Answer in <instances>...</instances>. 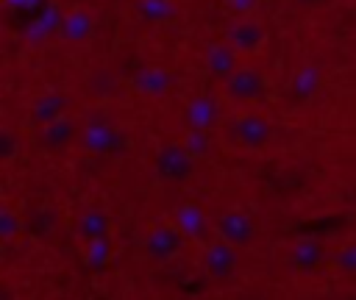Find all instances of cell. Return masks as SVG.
<instances>
[{
	"label": "cell",
	"instance_id": "obj_1",
	"mask_svg": "<svg viewBox=\"0 0 356 300\" xmlns=\"http://www.w3.org/2000/svg\"><path fill=\"white\" fill-rule=\"evenodd\" d=\"M125 131L117 125L108 108H92L81 119V133H78V147L89 156L100 158H114L125 153Z\"/></svg>",
	"mask_w": 356,
	"mask_h": 300
},
{
	"label": "cell",
	"instance_id": "obj_2",
	"mask_svg": "<svg viewBox=\"0 0 356 300\" xmlns=\"http://www.w3.org/2000/svg\"><path fill=\"white\" fill-rule=\"evenodd\" d=\"M197 158L184 147V142H164L153 156V175L161 183H184L195 175Z\"/></svg>",
	"mask_w": 356,
	"mask_h": 300
},
{
	"label": "cell",
	"instance_id": "obj_3",
	"mask_svg": "<svg viewBox=\"0 0 356 300\" xmlns=\"http://www.w3.org/2000/svg\"><path fill=\"white\" fill-rule=\"evenodd\" d=\"M170 219H172V225L186 236V242H195V244H200V247L217 236L214 219L206 214V208H203L200 203H192V200L178 203V206L170 211Z\"/></svg>",
	"mask_w": 356,
	"mask_h": 300
},
{
	"label": "cell",
	"instance_id": "obj_4",
	"mask_svg": "<svg viewBox=\"0 0 356 300\" xmlns=\"http://www.w3.org/2000/svg\"><path fill=\"white\" fill-rule=\"evenodd\" d=\"M200 261H203V272L211 278V281H231L239 269V247L214 236L211 242L203 244V253H200Z\"/></svg>",
	"mask_w": 356,
	"mask_h": 300
},
{
	"label": "cell",
	"instance_id": "obj_5",
	"mask_svg": "<svg viewBox=\"0 0 356 300\" xmlns=\"http://www.w3.org/2000/svg\"><path fill=\"white\" fill-rule=\"evenodd\" d=\"M214 231L220 239L236 244L239 250L242 247H250L253 239H256V222L253 217L242 208V206H228L222 208L217 217H214Z\"/></svg>",
	"mask_w": 356,
	"mask_h": 300
},
{
	"label": "cell",
	"instance_id": "obj_6",
	"mask_svg": "<svg viewBox=\"0 0 356 300\" xmlns=\"http://www.w3.org/2000/svg\"><path fill=\"white\" fill-rule=\"evenodd\" d=\"M78 133H81V122L64 114V117L36 128V147L47 156H58V153L70 150L72 144H78Z\"/></svg>",
	"mask_w": 356,
	"mask_h": 300
},
{
	"label": "cell",
	"instance_id": "obj_7",
	"mask_svg": "<svg viewBox=\"0 0 356 300\" xmlns=\"http://www.w3.org/2000/svg\"><path fill=\"white\" fill-rule=\"evenodd\" d=\"M231 133H234V142L245 150H264L273 136H275V128L267 117L256 114V111H245L239 114L234 122H231Z\"/></svg>",
	"mask_w": 356,
	"mask_h": 300
},
{
	"label": "cell",
	"instance_id": "obj_8",
	"mask_svg": "<svg viewBox=\"0 0 356 300\" xmlns=\"http://www.w3.org/2000/svg\"><path fill=\"white\" fill-rule=\"evenodd\" d=\"M184 244H186V236H184V233L172 225V219H170V222L153 225V228L147 231V236H145V256H147L150 261L164 264V261L178 258L181 250H184Z\"/></svg>",
	"mask_w": 356,
	"mask_h": 300
},
{
	"label": "cell",
	"instance_id": "obj_9",
	"mask_svg": "<svg viewBox=\"0 0 356 300\" xmlns=\"http://www.w3.org/2000/svg\"><path fill=\"white\" fill-rule=\"evenodd\" d=\"M225 39H228L239 53L250 56V53L261 50V44L267 42V28H264L253 14L236 17V19L225 28Z\"/></svg>",
	"mask_w": 356,
	"mask_h": 300
},
{
	"label": "cell",
	"instance_id": "obj_10",
	"mask_svg": "<svg viewBox=\"0 0 356 300\" xmlns=\"http://www.w3.org/2000/svg\"><path fill=\"white\" fill-rule=\"evenodd\" d=\"M261 86H264V78H261V72L259 69H253V67H236L225 81H222V94L228 97V100H234V103H250V100H256L259 94H261Z\"/></svg>",
	"mask_w": 356,
	"mask_h": 300
},
{
	"label": "cell",
	"instance_id": "obj_11",
	"mask_svg": "<svg viewBox=\"0 0 356 300\" xmlns=\"http://www.w3.org/2000/svg\"><path fill=\"white\" fill-rule=\"evenodd\" d=\"M61 42L67 44H86L92 36H95V17L86 11V8H70L64 11L61 17V25H58V33H56Z\"/></svg>",
	"mask_w": 356,
	"mask_h": 300
},
{
	"label": "cell",
	"instance_id": "obj_12",
	"mask_svg": "<svg viewBox=\"0 0 356 300\" xmlns=\"http://www.w3.org/2000/svg\"><path fill=\"white\" fill-rule=\"evenodd\" d=\"M239 50L228 42V39H222V42H211L209 47H206V53H203V64H206V69H209V75L211 78H217L220 83L239 67Z\"/></svg>",
	"mask_w": 356,
	"mask_h": 300
},
{
	"label": "cell",
	"instance_id": "obj_13",
	"mask_svg": "<svg viewBox=\"0 0 356 300\" xmlns=\"http://www.w3.org/2000/svg\"><path fill=\"white\" fill-rule=\"evenodd\" d=\"M286 258H289V264H292L298 272L312 275V272H317V269L323 267V261H325V250H323L320 239H314V236H300V239L292 242Z\"/></svg>",
	"mask_w": 356,
	"mask_h": 300
},
{
	"label": "cell",
	"instance_id": "obj_14",
	"mask_svg": "<svg viewBox=\"0 0 356 300\" xmlns=\"http://www.w3.org/2000/svg\"><path fill=\"white\" fill-rule=\"evenodd\" d=\"M184 122L186 128H203V131H214L220 125V103L211 94H197L186 103L184 111Z\"/></svg>",
	"mask_w": 356,
	"mask_h": 300
},
{
	"label": "cell",
	"instance_id": "obj_15",
	"mask_svg": "<svg viewBox=\"0 0 356 300\" xmlns=\"http://www.w3.org/2000/svg\"><path fill=\"white\" fill-rule=\"evenodd\" d=\"M175 83V75L167 67H145L131 78V86L142 97H164Z\"/></svg>",
	"mask_w": 356,
	"mask_h": 300
},
{
	"label": "cell",
	"instance_id": "obj_16",
	"mask_svg": "<svg viewBox=\"0 0 356 300\" xmlns=\"http://www.w3.org/2000/svg\"><path fill=\"white\" fill-rule=\"evenodd\" d=\"M70 103H72V97L67 92H44V94H39L31 103V122L36 128L44 125V122H53V119H58V117L67 114Z\"/></svg>",
	"mask_w": 356,
	"mask_h": 300
},
{
	"label": "cell",
	"instance_id": "obj_17",
	"mask_svg": "<svg viewBox=\"0 0 356 300\" xmlns=\"http://www.w3.org/2000/svg\"><path fill=\"white\" fill-rule=\"evenodd\" d=\"M75 233H78L81 242L108 239V233H111V219H108V214H106L103 208L89 206V208H83V211L78 214V219H75Z\"/></svg>",
	"mask_w": 356,
	"mask_h": 300
},
{
	"label": "cell",
	"instance_id": "obj_18",
	"mask_svg": "<svg viewBox=\"0 0 356 300\" xmlns=\"http://www.w3.org/2000/svg\"><path fill=\"white\" fill-rule=\"evenodd\" d=\"M323 86V72L314 64H303L300 69H295V75L289 78V97L295 103H309L312 97H317Z\"/></svg>",
	"mask_w": 356,
	"mask_h": 300
},
{
	"label": "cell",
	"instance_id": "obj_19",
	"mask_svg": "<svg viewBox=\"0 0 356 300\" xmlns=\"http://www.w3.org/2000/svg\"><path fill=\"white\" fill-rule=\"evenodd\" d=\"M134 11H136L139 19L150 22V25H167V22L178 19L181 6L175 0H136Z\"/></svg>",
	"mask_w": 356,
	"mask_h": 300
},
{
	"label": "cell",
	"instance_id": "obj_20",
	"mask_svg": "<svg viewBox=\"0 0 356 300\" xmlns=\"http://www.w3.org/2000/svg\"><path fill=\"white\" fill-rule=\"evenodd\" d=\"M61 17H64V11L56 6V3H50L28 28H25V42L28 44H42L47 36H53V33H58V25H61Z\"/></svg>",
	"mask_w": 356,
	"mask_h": 300
},
{
	"label": "cell",
	"instance_id": "obj_21",
	"mask_svg": "<svg viewBox=\"0 0 356 300\" xmlns=\"http://www.w3.org/2000/svg\"><path fill=\"white\" fill-rule=\"evenodd\" d=\"M181 142H184V147H186L197 161L206 158V156H211V150H214L211 131H203V128H186L184 136H181Z\"/></svg>",
	"mask_w": 356,
	"mask_h": 300
},
{
	"label": "cell",
	"instance_id": "obj_22",
	"mask_svg": "<svg viewBox=\"0 0 356 300\" xmlns=\"http://www.w3.org/2000/svg\"><path fill=\"white\" fill-rule=\"evenodd\" d=\"M86 86H89V92H92L95 97H108V94L117 92V75H114L111 69L100 67V69H95V72L89 75Z\"/></svg>",
	"mask_w": 356,
	"mask_h": 300
},
{
	"label": "cell",
	"instance_id": "obj_23",
	"mask_svg": "<svg viewBox=\"0 0 356 300\" xmlns=\"http://www.w3.org/2000/svg\"><path fill=\"white\" fill-rule=\"evenodd\" d=\"M331 261H334V267H337L342 275H356V239L339 244V247L334 250Z\"/></svg>",
	"mask_w": 356,
	"mask_h": 300
},
{
	"label": "cell",
	"instance_id": "obj_24",
	"mask_svg": "<svg viewBox=\"0 0 356 300\" xmlns=\"http://www.w3.org/2000/svg\"><path fill=\"white\" fill-rule=\"evenodd\" d=\"M22 217L14 211V208H8V206H3V211H0V239L3 242H14L19 233H22Z\"/></svg>",
	"mask_w": 356,
	"mask_h": 300
},
{
	"label": "cell",
	"instance_id": "obj_25",
	"mask_svg": "<svg viewBox=\"0 0 356 300\" xmlns=\"http://www.w3.org/2000/svg\"><path fill=\"white\" fill-rule=\"evenodd\" d=\"M53 228H56V214H53V208H36V214H33V219H31V231H33L36 236H50Z\"/></svg>",
	"mask_w": 356,
	"mask_h": 300
},
{
	"label": "cell",
	"instance_id": "obj_26",
	"mask_svg": "<svg viewBox=\"0 0 356 300\" xmlns=\"http://www.w3.org/2000/svg\"><path fill=\"white\" fill-rule=\"evenodd\" d=\"M111 247H108V239H95V242H86V261H92L95 267L106 264Z\"/></svg>",
	"mask_w": 356,
	"mask_h": 300
},
{
	"label": "cell",
	"instance_id": "obj_27",
	"mask_svg": "<svg viewBox=\"0 0 356 300\" xmlns=\"http://www.w3.org/2000/svg\"><path fill=\"white\" fill-rule=\"evenodd\" d=\"M17 153V136L11 128H0V161H11Z\"/></svg>",
	"mask_w": 356,
	"mask_h": 300
},
{
	"label": "cell",
	"instance_id": "obj_28",
	"mask_svg": "<svg viewBox=\"0 0 356 300\" xmlns=\"http://www.w3.org/2000/svg\"><path fill=\"white\" fill-rule=\"evenodd\" d=\"M222 6L236 17H248L259 8V0H222Z\"/></svg>",
	"mask_w": 356,
	"mask_h": 300
},
{
	"label": "cell",
	"instance_id": "obj_29",
	"mask_svg": "<svg viewBox=\"0 0 356 300\" xmlns=\"http://www.w3.org/2000/svg\"><path fill=\"white\" fill-rule=\"evenodd\" d=\"M11 8H33V6H39L42 0H6Z\"/></svg>",
	"mask_w": 356,
	"mask_h": 300
}]
</instances>
